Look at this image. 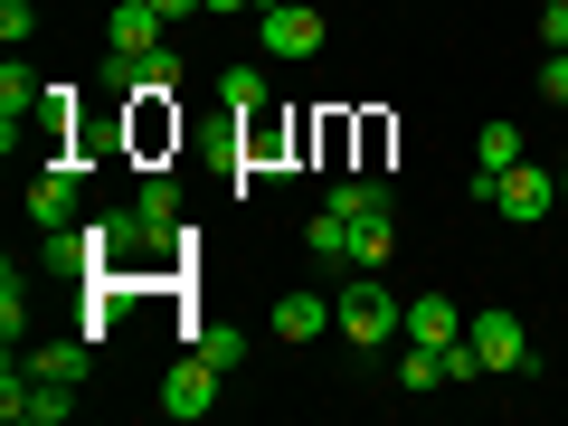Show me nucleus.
I'll return each instance as SVG.
<instances>
[{"label": "nucleus", "instance_id": "13", "mask_svg": "<svg viewBox=\"0 0 568 426\" xmlns=\"http://www.w3.org/2000/svg\"><path fill=\"white\" fill-rule=\"evenodd\" d=\"M398 388H407V398H436V388H446V351L407 342V361H398Z\"/></svg>", "mask_w": 568, "mask_h": 426}, {"label": "nucleus", "instance_id": "4", "mask_svg": "<svg viewBox=\"0 0 568 426\" xmlns=\"http://www.w3.org/2000/svg\"><path fill=\"white\" fill-rule=\"evenodd\" d=\"M219 379H227V369L209 361V351H190V361H171V369H162V417H171V426H200L209 407H219Z\"/></svg>", "mask_w": 568, "mask_h": 426}, {"label": "nucleus", "instance_id": "17", "mask_svg": "<svg viewBox=\"0 0 568 426\" xmlns=\"http://www.w3.org/2000/svg\"><path fill=\"white\" fill-rule=\"evenodd\" d=\"M0 332H10V351H20V332H29V275L20 265H0Z\"/></svg>", "mask_w": 568, "mask_h": 426}, {"label": "nucleus", "instance_id": "22", "mask_svg": "<svg viewBox=\"0 0 568 426\" xmlns=\"http://www.w3.org/2000/svg\"><path fill=\"white\" fill-rule=\"evenodd\" d=\"M540 95L568 104V48H549V58H540Z\"/></svg>", "mask_w": 568, "mask_h": 426}, {"label": "nucleus", "instance_id": "24", "mask_svg": "<svg viewBox=\"0 0 568 426\" xmlns=\"http://www.w3.org/2000/svg\"><path fill=\"white\" fill-rule=\"evenodd\" d=\"M559 181H568V152H559Z\"/></svg>", "mask_w": 568, "mask_h": 426}, {"label": "nucleus", "instance_id": "5", "mask_svg": "<svg viewBox=\"0 0 568 426\" xmlns=\"http://www.w3.org/2000/svg\"><path fill=\"white\" fill-rule=\"evenodd\" d=\"M256 39H265V58H323V10L313 0H265Z\"/></svg>", "mask_w": 568, "mask_h": 426}, {"label": "nucleus", "instance_id": "9", "mask_svg": "<svg viewBox=\"0 0 568 426\" xmlns=\"http://www.w3.org/2000/svg\"><path fill=\"white\" fill-rule=\"evenodd\" d=\"M104 48H133V58H142V48H162V10H152V0H123L114 20H104Z\"/></svg>", "mask_w": 568, "mask_h": 426}, {"label": "nucleus", "instance_id": "1", "mask_svg": "<svg viewBox=\"0 0 568 426\" xmlns=\"http://www.w3.org/2000/svg\"><path fill=\"white\" fill-rule=\"evenodd\" d=\"M332 323H342V342H361V351L407 342V304L388 294L379 275H351V284H342V304H332Z\"/></svg>", "mask_w": 568, "mask_h": 426}, {"label": "nucleus", "instance_id": "3", "mask_svg": "<svg viewBox=\"0 0 568 426\" xmlns=\"http://www.w3.org/2000/svg\"><path fill=\"white\" fill-rule=\"evenodd\" d=\"M549 200H559V171L530 162V152H521L511 171H493V209H503L511 227H540V219H549Z\"/></svg>", "mask_w": 568, "mask_h": 426}, {"label": "nucleus", "instance_id": "19", "mask_svg": "<svg viewBox=\"0 0 568 426\" xmlns=\"http://www.w3.org/2000/svg\"><path fill=\"white\" fill-rule=\"evenodd\" d=\"M133 95H181V48H142V85Z\"/></svg>", "mask_w": 568, "mask_h": 426}, {"label": "nucleus", "instance_id": "25", "mask_svg": "<svg viewBox=\"0 0 568 426\" xmlns=\"http://www.w3.org/2000/svg\"><path fill=\"white\" fill-rule=\"evenodd\" d=\"M540 10H559V0H540Z\"/></svg>", "mask_w": 568, "mask_h": 426}, {"label": "nucleus", "instance_id": "11", "mask_svg": "<svg viewBox=\"0 0 568 426\" xmlns=\"http://www.w3.org/2000/svg\"><path fill=\"white\" fill-rule=\"evenodd\" d=\"M313 256H323V275H351V219H342V209H313Z\"/></svg>", "mask_w": 568, "mask_h": 426}, {"label": "nucleus", "instance_id": "8", "mask_svg": "<svg viewBox=\"0 0 568 426\" xmlns=\"http://www.w3.org/2000/svg\"><path fill=\"white\" fill-rule=\"evenodd\" d=\"M407 342H426V351L465 342V313H455L446 294H417V304H407Z\"/></svg>", "mask_w": 568, "mask_h": 426}, {"label": "nucleus", "instance_id": "15", "mask_svg": "<svg viewBox=\"0 0 568 426\" xmlns=\"http://www.w3.org/2000/svg\"><path fill=\"white\" fill-rule=\"evenodd\" d=\"M323 323H332V313H323V294H284V304H275V332H284V342H313Z\"/></svg>", "mask_w": 568, "mask_h": 426}, {"label": "nucleus", "instance_id": "23", "mask_svg": "<svg viewBox=\"0 0 568 426\" xmlns=\"http://www.w3.org/2000/svg\"><path fill=\"white\" fill-rule=\"evenodd\" d=\"M152 10H162V20H200L209 0H152Z\"/></svg>", "mask_w": 568, "mask_h": 426}, {"label": "nucleus", "instance_id": "20", "mask_svg": "<svg viewBox=\"0 0 568 426\" xmlns=\"http://www.w3.org/2000/svg\"><path fill=\"white\" fill-rule=\"evenodd\" d=\"M190 351H209L219 369H237V361H246V332H237V323H200V342H190Z\"/></svg>", "mask_w": 568, "mask_h": 426}, {"label": "nucleus", "instance_id": "21", "mask_svg": "<svg viewBox=\"0 0 568 426\" xmlns=\"http://www.w3.org/2000/svg\"><path fill=\"white\" fill-rule=\"evenodd\" d=\"M39 39V10H29V0H0V48H29Z\"/></svg>", "mask_w": 568, "mask_h": 426}, {"label": "nucleus", "instance_id": "10", "mask_svg": "<svg viewBox=\"0 0 568 426\" xmlns=\"http://www.w3.org/2000/svg\"><path fill=\"white\" fill-rule=\"evenodd\" d=\"M85 361H95L85 332H77V342H39V351H29V369H39V379H67V388H85Z\"/></svg>", "mask_w": 568, "mask_h": 426}, {"label": "nucleus", "instance_id": "14", "mask_svg": "<svg viewBox=\"0 0 568 426\" xmlns=\"http://www.w3.org/2000/svg\"><path fill=\"white\" fill-rule=\"evenodd\" d=\"M521 162V123H484L474 133V171H511Z\"/></svg>", "mask_w": 568, "mask_h": 426}, {"label": "nucleus", "instance_id": "6", "mask_svg": "<svg viewBox=\"0 0 568 426\" xmlns=\"http://www.w3.org/2000/svg\"><path fill=\"white\" fill-rule=\"evenodd\" d=\"M465 332H474V361H484L493 379H511V369H530V332L511 323V313H474Z\"/></svg>", "mask_w": 568, "mask_h": 426}, {"label": "nucleus", "instance_id": "16", "mask_svg": "<svg viewBox=\"0 0 568 426\" xmlns=\"http://www.w3.org/2000/svg\"><path fill=\"white\" fill-rule=\"evenodd\" d=\"M219 95H227V114H265V104H275V95H265V77H256V67H227V77H219Z\"/></svg>", "mask_w": 568, "mask_h": 426}, {"label": "nucleus", "instance_id": "7", "mask_svg": "<svg viewBox=\"0 0 568 426\" xmlns=\"http://www.w3.org/2000/svg\"><path fill=\"white\" fill-rule=\"evenodd\" d=\"M77 190H85V162H48L39 181H29V227H39V237L67 227V219H77Z\"/></svg>", "mask_w": 568, "mask_h": 426}, {"label": "nucleus", "instance_id": "12", "mask_svg": "<svg viewBox=\"0 0 568 426\" xmlns=\"http://www.w3.org/2000/svg\"><path fill=\"white\" fill-rule=\"evenodd\" d=\"M142 227H181V181H171V171H142Z\"/></svg>", "mask_w": 568, "mask_h": 426}, {"label": "nucleus", "instance_id": "18", "mask_svg": "<svg viewBox=\"0 0 568 426\" xmlns=\"http://www.w3.org/2000/svg\"><path fill=\"white\" fill-rule=\"evenodd\" d=\"M29 123H39L48 142H67V133H77V85H48V95H39V114H29Z\"/></svg>", "mask_w": 568, "mask_h": 426}, {"label": "nucleus", "instance_id": "2", "mask_svg": "<svg viewBox=\"0 0 568 426\" xmlns=\"http://www.w3.org/2000/svg\"><path fill=\"white\" fill-rule=\"evenodd\" d=\"M0 417H10V426H67V417H77V388L10 361V369H0Z\"/></svg>", "mask_w": 568, "mask_h": 426}]
</instances>
